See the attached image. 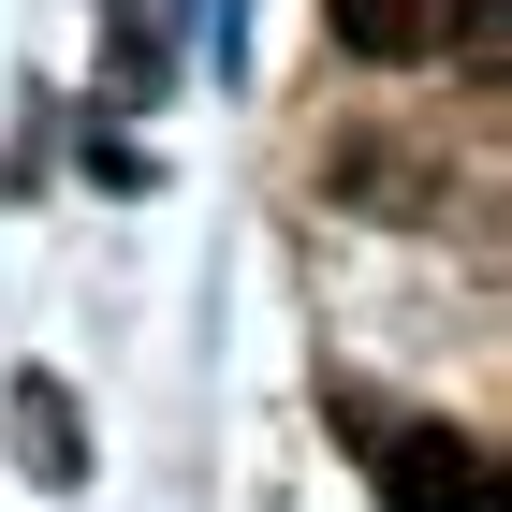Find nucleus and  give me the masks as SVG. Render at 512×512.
I'll list each match as a JSON object with an SVG mask.
<instances>
[{
    "instance_id": "1",
    "label": "nucleus",
    "mask_w": 512,
    "mask_h": 512,
    "mask_svg": "<svg viewBox=\"0 0 512 512\" xmlns=\"http://www.w3.org/2000/svg\"><path fill=\"white\" fill-rule=\"evenodd\" d=\"M381 498L395 512H498V454L469 425H395L381 439Z\"/></svg>"
},
{
    "instance_id": "2",
    "label": "nucleus",
    "mask_w": 512,
    "mask_h": 512,
    "mask_svg": "<svg viewBox=\"0 0 512 512\" xmlns=\"http://www.w3.org/2000/svg\"><path fill=\"white\" fill-rule=\"evenodd\" d=\"M322 15H337L352 59H425L439 44V0H322Z\"/></svg>"
}]
</instances>
